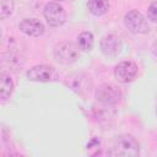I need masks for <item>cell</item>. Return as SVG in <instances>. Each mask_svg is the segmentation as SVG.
Here are the masks:
<instances>
[{
    "label": "cell",
    "mask_w": 157,
    "mask_h": 157,
    "mask_svg": "<svg viewBox=\"0 0 157 157\" xmlns=\"http://www.w3.org/2000/svg\"><path fill=\"white\" fill-rule=\"evenodd\" d=\"M140 152V145L137 140L128 134L118 136L108 152L110 156H137Z\"/></svg>",
    "instance_id": "obj_1"
},
{
    "label": "cell",
    "mask_w": 157,
    "mask_h": 157,
    "mask_svg": "<svg viewBox=\"0 0 157 157\" xmlns=\"http://www.w3.org/2000/svg\"><path fill=\"white\" fill-rule=\"evenodd\" d=\"M54 58L63 65H71L78 59V47L71 42H64L55 47Z\"/></svg>",
    "instance_id": "obj_2"
},
{
    "label": "cell",
    "mask_w": 157,
    "mask_h": 157,
    "mask_svg": "<svg viewBox=\"0 0 157 157\" xmlns=\"http://www.w3.org/2000/svg\"><path fill=\"white\" fill-rule=\"evenodd\" d=\"M124 23L128 27V29H130L132 33L144 34V33H147L150 29L147 20L137 10H130L124 16Z\"/></svg>",
    "instance_id": "obj_3"
},
{
    "label": "cell",
    "mask_w": 157,
    "mask_h": 157,
    "mask_svg": "<svg viewBox=\"0 0 157 157\" xmlns=\"http://www.w3.org/2000/svg\"><path fill=\"white\" fill-rule=\"evenodd\" d=\"M43 15L52 27H59L63 26L66 21V12L63 6H60L58 2H48L44 7Z\"/></svg>",
    "instance_id": "obj_4"
},
{
    "label": "cell",
    "mask_w": 157,
    "mask_h": 157,
    "mask_svg": "<svg viewBox=\"0 0 157 157\" xmlns=\"http://www.w3.org/2000/svg\"><path fill=\"white\" fill-rule=\"evenodd\" d=\"M137 71V65L134 61H121L114 67V77L120 83H129L136 77Z\"/></svg>",
    "instance_id": "obj_5"
},
{
    "label": "cell",
    "mask_w": 157,
    "mask_h": 157,
    "mask_svg": "<svg viewBox=\"0 0 157 157\" xmlns=\"http://www.w3.org/2000/svg\"><path fill=\"white\" fill-rule=\"evenodd\" d=\"M96 98L103 104H117L121 98V92L119 87L105 83L101 85L96 91Z\"/></svg>",
    "instance_id": "obj_6"
},
{
    "label": "cell",
    "mask_w": 157,
    "mask_h": 157,
    "mask_svg": "<svg viewBox=\"0 0 157 157\" xmlns=\"http://www.w3.org/2000/svg\"><path fill=\"white\" fill-rule=\"evenodd\" d=\"M26 75L29 81H36V82H49L53 81L56 76L55 70L49 65L33 66L27 71Z\"/></svg>",
    "instance_id": "obj_7"
},
{
    "label": "cell",
    "mask_w": 157,
    "mask_h": 157,
    "mask_svg": "<svg viewBox=\"0 0 157 157\" xmlns=\"http://www.w3.org/2000/svg\"><path fill=\"white\" fill-rule=\"evenodd\" d=\"M121 49H123V43L120 38L115 34H107L101 40V50L108 58L118 56Z\"/></svg>",
    "instance_id": "obj_8"
},
{
    "label": "cell",
    "mask_w": 157,
    "mask_h": 157,
    "mask_svg": "<svg viewBox=\"0 0 157 157\" xmlns=\"http://www.w3.org/2000/svg\"><path fill=\"white\" fill-rule=\"evenodd\" d=\"M20 29L27 36L39 37L44 33V25L37 18H25L20 22Z\"/></svg>",
    "instance_id": "obj_9"
},
{
    "label": "cell",
    "mask_w": 157,
    "mask_h": 157,
    "mask_svg": "<svg viewBox=\"0 0 157 157\" xmlns=\"http://www.w3.org/2000/svg\"><path fill=\"white\" fill-rule=\"evenodd\" d=\"M87 9L92 15L102 16L109 10V1L108 0H88Z\"/></svg>",
    "instance_id": "obj_10"
},
{
    "label": "cell",
    "mask_w": 157,
    "mask_h": 157,
    "mask_svg": "<svg viewBox=\"0 0 157 157\" xmlns=\"http://www.w3.org/2000/svg\"><path fill=\"white\" fill-rule=\"evenodd\" d=\"M12 91H13V82H12L11 77L6 72H1V76H0V94H1V98L4 101L7 99L11 96Z\"/></svg>",
    "instance_id": "obj_11"
},
{
    "label": "cell",
    "mask_w": 157,
    "mask_h": 157,
    "mask_svg": "<svg viewBox=\"0 0 157 157\" xmlns=\"http://www.w3.org/2000/svg\"><path fill=\"white\" fill-rule=\"evenodd\" d=\"M93 44H94V37L91 32L88 31H85V32H81L77 37V47L80 50H83V52H90L92 48H93Z\"/></svg>",
    "instance_id": "obj_12"
},
{
    "label": "cell",
    "mask_w": 157,
    "mask_h": 157,
    "mask_svg": "<svg viewBox=\"0 0 157 157\" xmlns=\"http://www.w3.org/2000/svg\"><path fill=\"white\" fill-rule=\"evenodd\" d=\"M13 0H0V18H7L13 11Z\"/></svg>",
    "instance_id": "obj_13"
},
{
    "label": "cell",
    "mask_w": 157,
    "mask_h": 157,
    "mask_svg": "<svg viewBox=\"0 0 157 157\" xmlns=\"http://www.w3.org/2000/svg\"><path fill=\"white\" fill-rule=\"evenodd\" d=\"M147 18L152 22H157V1H152L147 7Z\"/></svg>",
    "instance_id": "obj_14"
},
{
    "label": "cell",
    "mask_w": 157,
    "mask_h": 157,
    "mask_svg": "<svg viewBox=\"0 0 157 157\" xmlns=\"http://www.w3.org/2000/svg\"><path fill=\"white\" fill-rule=\"evenodd\" d=\"M153 53H155V55L157 56V40H156L155 44H153Z\"/></svg>",
    "instance_id": "obj_15"
},
{
    "label": "cell",
    "mask_w": 157,
    "mask_h": 157,
    "mask_svg": "<svg viewBox=\"0 0 157 157\" xmlns=\"http://www.w3.org/2000/svg\"><path fill=\"white\" fill-rule=\"evenodd\" d=\"M55 1H63V0H55Z\"/></svg>",
    "instance_id": "obj_16"
}]
</instances>
